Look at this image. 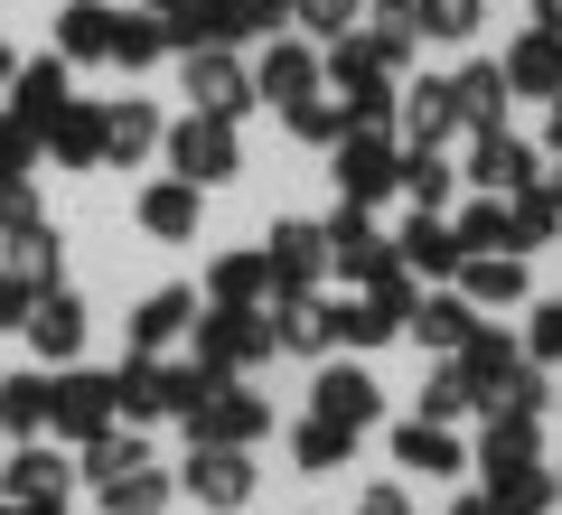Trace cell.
<instances>
[{"label":"cell","mask_w":562,"mask_h":515,"mask_svg":"<svg viewBox=\"0 0 562 515\" xmlns=\"http://www.w3.org/2000/svg\"><path fill=\"white\" fill-rule=\"evenodd\" d=\"M272 357V310H216L198 328V366L206 376H235V366H262Z\"/></svg>","instance_id":"3957f363"},{"label":"cell","mask_w":562,"mask_h":515,"mask_svg":"<svg viewBox=\"0 0 562 515\" xmlns=\"http://www.w3.org/2000/svg\"><path fill=\"white\" fill-rule=\"evenodd\" d=\"M291 10H301L310 38H347V20H357V0H291Z\"/></svg>","instance_id":"c3c4849f"},{"label":"cell","mask_w":562,"mask_h":515,"mask_svg":"<svg viewBox=\"0 0 562 515\" xmlns=\"http://www.w3.org/2000/svg\"><path fill=\"white\" fill-rule=\"evenodd\" d=\"M450 515H487V496H460V506H450Z\"/></svg>","instance_id":"9f6ffc18"},{"label":"cell","mask_w":562,"mask_h":515,"mask_svg":"<svg viewBox=\"0 0 562 515\" xmlns=\"http://www.w3.org/2000/svg\"><path fill=\"white\" fill-rule=\"evenodd\" d=\"M0 515H20V506H10V496H0Z\"/></svg>","instance_id":"6125c7cd"},{"label":"cell","mask_w":562,"mask_h":515,"mask_svg":"<svg viewBox=\"0 0 562 515\" xmlns=\"http://www.w3.org/2000/svg\"><path fill=\"white\" fill-rule=\"evenodd\" d=\"M357 515H413V496H403V488H366Z\"/></svg>","instance_id":"f5cc1de1"},{"label":"cell","mask_w":562,"mask_h":515,"mask_svg":"<svg viewBox=\"0 0 562 515\" xmlns=\"http://www.w3.org/2000/svg\"><path fill=\"white\" fill-rule=\"evenodd\" d=\"M403 328H413L422 347H431V357H460V347H469V328H479V310H469L460 291H441V300H413V318H403Z\"/></svg>","instance_id":"603a6c76"},{"label":"cell","mask_w":562,"mask_h":515,"mask_svg":"<svg viewBox=\"0 0 562 515\" xmlns=\"http://www.w3.org/2000/svg\"><path fill=\"white\" fill-rule=\"evenodd\" d=\"M29 347H38V366H76V347H85V300L76 291H38V310H29Z\"/></svg>","instance_id":"8fae6325"},{"label":"cell","mask_w":562,"mask_h":515,"mask_svg":"<svg viewBox=\"0 0 562 515\" xmlns=\"http://www.w3.org/2000/svg\"><path fill=\"white\" fill-rule=\"evenodd\" d=\"M535 450H543V422H535V413H506V403H487V440H479V469H525Z\"/></svg>","instance_id":"83f0119b"},{"label":"cell","mask_w":562,"mask_h":515,"mask_svg":"<svg viewBox=\"0 0 562 515\" xmlns=\"http://www.w3.org/2000/svg\"><path fill=\"white\" fill-rule=\"evenodd\" d=\"M394 262H403V272H413V281H460V235H450V225H431V216H413V225H403V235H394Z\"/></svg>","instance_id":"e0dca14e"},{"label":"cell","mask_w":562,"mask_h":515,"mask_svg":"<svg viewBox=\"0 0 562 515\" xmlns=\"http://www.w3.org/2000/svg\"><path fill=\"white\" fill-rule=\"evenodd\" d=\"M460 300L469 310H516L525 300V254H469L460 262Z\"/></svg>","instance_id":"44dd1931"},{"label":"cell","mask_w":562,"mask_h":515,"mask_svg":"<svg viewBox=\"0 0 562 515\" xmlns=\"http://www.w3.org/2000/svg\"><path fill=\"white\" fill-rule=\"evenodd\" d=\"M188 318H198V291H150V300L132 310V357H160Z\"/></svg>","instance_id":"f546056e"},{"label":"cell","mask_w":562,"mask_h":515,"mask_svg":"<svg viewBox=\"0 0 562 515\" xmlns=\"http://www.w3.org/2000/svg\"><path fill=\"white\" fill-rule=\"evenodd\" d=\"M29 216H38V188H29V179H0V225H29Z\"/></svg>","instance_id":"f907efd6"},{"label":"cell","mask_w":562,"mask_h":515,"mask_svg":"<svg viewBox=\"0 0 562 515\" xmlns=\"http://www.w3.org/2000/svg\"><path fill=\"white\" fill-rule=\"evenodd\" d=\"M0 262H10V272H29L38 281V291H57V262H66V244H57V225H0Z\"/></svg>","instance_id":"cb8c5ba5"},{"label":"cell","mask_w":562,"mask_h":515,"mask_svg":"<svg viewBox=\"0 0 562 515\" xmlns=\"http://www.w3.org/2000/svg\"><path fill=\"white\" fill-rule=\"evenodd\" d=\"M20 515H66V506H20Z\"/></svg>","instance_id":"91938a15"},{"label":"cell","mask_w":562,"mask_h":515,"mask_svg":"<svg viewBox=\"0 0 562 515\" xmlns=\"http://www.w3.org/2000/svg\"><path fill=\"white\" fill-rule=\"evenodd\" d=\"M394 141H384V132H347L338 141V206H375L384 198V188H394Z\"/></svg>","instance_id":"52a82bcc"},{"label":"cell","mask_w":562,"mask_h":515,"mask_svg":"<svg viewBox=\"0 0 562 515\" xmlns=\"http://www.w3.org/2000/svg\"><path fill=\"white\" fill-rule=\"evenodd\" d=\"M291 132H301V141H319V150H338V141L357 132V113H347L338 94H310V103H291Z\"/></svg>","instance_id":"f35d334b"},{"label":"cell","mask_w":562,"mask_h":515,"mask_svg":"<svg viewBox=\"0 0 562 515\" xmlns=\"http://www.w3.org/2000/svg\"><path fill=\"white\" fill-rule=\"evenodd\" d=\"M38 141L66 159V169H94V159H103V103H66V113L47 122Z\"/></svg>","instance_id":"1f68e13d"},{"label":"cell","mask_w":562,"mask_h":515,"mask_svg":"<svg viewBox=\"0 0 562 515\" xmlns=\"http://www.w3.org/2000/svg\"><path fill=\"white\" fill-rule=\"evenodd\" d=\"M113 413H122V422H160V413H169V366H160V357H132V366L113 376Z\"/></svg>","instance_id":"4dcf8cb0"},{"label":"cell","mask_w":562,"mask_h":515,"mask_svg":"<svg viewBox=\"0 0 562 515\" xmlns=\"http://www.w3.org/2000/svg\"><path fill=\"white\" fill-rule=\"evenodd\" d=\"M160 141H169V159H179V179H188V188H216V179H235V159H244L235 122H216V113H188L179 132H160Z\"/></svg>","instance_id":"7a4b0ae2"},{"label":"cell","mask_w":562,"mask_h":515,"mask_svg":"<svg viewBox=\"0 0 562 515\" xmlns=\"http://www.w3.org/2000/svg\"><path fill=\"white\" fill-rule=\"evenodd\" d=\"M535 179H543V159L525 150L516 132H479V150H469V188H487V198H525Z\"/></svg>","instance_id":"ba28073f"},{"label":"cell","mask_w":562,"mask_h":515,"mask_svg":"<svg viewBox=\"0 0 562 515\" xmlns=\"http://www.w3.org/2000/svg\"><path fill=\"white\" fill-rule=\"evenodd\" d=\"M543 141H553V150H562V94H553V122H543Z\"/></svg>","instance_id":"11a10c76"},{"label":"cell","mask_w":562,"mask_h":515,"mask_svg":"<svg viewBox=\"0 0 562 515\" xmlns=\"http://www.w3.org/2000/svg\"><path fill=\"white\" fill-rule=\"evenodd\" d=\"M94 496H103L113 515H160V506H169V478L150 469V459H140V469H122L113 488H94Z\"/></svg>","instance_id":"74e56055"},{"label":"cell","mask_w":562,"mask_h":515,"mask_svg":"<svg viewBox=\"0 0 562 515\" xmlns=\"http://www.w3.org/2000/svg\"><path fill=\"white\" fill-rule=\"evenodd\" d=\"M450 113H460L469 132H506V76L487 57H469L460 76H450Z\"/></svg>","instance_id":"ffe728a7"},{"label":"cell","mask_w":562,"mask_h":515,"mask_svg":"<svg viewBox=\"0 0 562 515\" xmlns=\"http://www.w3.org/2000/svg\"><path fill=\"white\" fill-rule=\"evenodd\" d=\"M347 440H357V432H338V422H319V413H310L301 432H291V459H301V469H338V459H347Z\"/></svg>","instance_id":"ee69618b"},{"label":"cell","mask_w":562,"mask_h":515,"mask_svg":"<svg viewBox=\"0 0 562 515\" xmlns=\"http://www.w3.org/2000/svg\"><path fill=\"white\" fill-rule=\"evenodd\" d=\"M543 506H553L543 459H525V469H487V515H543Z\"/></svg>","instance_id":"d6a6232c"},{"label":"cell","mask_w":562,"mask_h":515,"mask_svg":"<svg viewBox=\"0 0 562 515\" xmlns=\"http://www.w3.org/2000/svg\"><path fill=\"white\" fill-rule=\"evenodd\" d=\"M0 432H47V376H10L0 384Z\"/></svg>","instance_id":"ab89813d"},{"label":"cell","mask_w":562,"mask_h":515,"mask_svg":"<svg viewBox=\"0 0 562 515\" xmlns=\"http://www.w3.org/2000/svg\"><path fill=\"white\" fill-rule=\"evenodd\" d=\"M497 76H506V94H543V103H553L562 94V38H553V29H525V38L497 57Z\"/></svg>","instance_id":"7c38bea8"},{"label":"cell","mask_w":562,"mask_h":515,"mask_svg":"<svg viewBox=\"0 0 562 515\" xmlns=\"http://www.w3.org/2000/svg\"><path fill=\"white\" fill-rule=\"evenodd\" d=\"M310 413L338 422V432H366V422L384 413V394H375V376H366V366H328L319 394H310Z\"/></svg>","instance_id":"4fadbf2b"},{"label":"cell","mask_w":562,"mask_h":515,"mask_svg":"<svg viewBox=\"0 0 562 515\" xmlns=\"http://www.w3.org/2000/svg\"><path fill=\"white\" fill-rule=\"evenodd\" d=\"M553 496H562V478H553Z\"/></svg>","instance_id":"be15d7a7"},{"label":"cell","mask_w":562,"mask_h":515,"mask_svg":"<svg viewBox=\"0 0 562 515\" xmlns=\"http://www.w3.org/2000/svg\"><path fill=\"white\" fill-rule=\"evenodd\" d=\"M254 94H272L281 113L310 103V94H319V57H310L301 38H272V47H262V66H254Z\"/></svg>","instance_id":"5bb4252c"},{"label":"cell","mask_w":562,"mask_h":515,"mask_svg":"<svg viewBox=\"0 0 562 515\" xmlns=\"http://www.w3.org/2000/svg\"><path fill=\"white\" fill-rule=\"evenodd\" d=\"M535 29H553V38H562V0H535Z\"/></svg>","instance_id":"db71d44e"},{"label":"cell","mask_w":562,"mask_h":515,"mask_svg":"<svg viewBox=\"0 0 562 515\" xmlns=\"http://www.w3.org/2000/svg\"><path fill=\"white\" fill-rule=\"evenodd\" d=\"M66 103H76V94H66V57H29L20 76H10V113H20L29 132H47Z\"/></svg>","instance_id":"d6986e66"},{"label":"cell","mask_w":562,"mask_h":515,"mask_svg":"<svg viewBox=\"0 0 562 515\" xmlns=\"http://www.w3.org/2000/svg\"><path fill=\"white\" fill-rule=\"evenodd\" d=\"M113 20H122V10H103V0H66V20H57V57H76V66L113 57Z\"/></svg>","instance_id":"f1b7e54d"},{"label":"cell","mask_w":562,"mask_h":515,"mask_svg":"<svg viewBox=\"0 0 562 515\" xmlns=\"http://www.w3.org/2000/svg\"><path fill=\"white\" fill-rule=\"evenodd\" d=\"M535 188H543V198H553V206H562V169H553V179H535Z\"/></svg>","instance_id":"6f0895ef"},{"label":"cell","mask_w":562,"mask_h":515,"mask_svg":"<svg viewBox=\"0 0 562 515\" xmlns=\"http://www.w3.org/2000/svg\"><path fill=\"white\" fill-rule=\"evenodd\" d=\"M394 122L413 132V150H441L450 132H460V113H450V76H422L394 94Z\"/></svg>","instance_id":"2e32d148"},{"label":"cell","mask_w":562,"mask_h":515,"mask_svg":"<svg viewBox=\"0 0 562 515\" xmlns=\"http://www.w3.org/2000/svg\"><path fill=\"white\" fill-rule=\"evenodd\" d=\"M394 188H403V198L422 206V216H431V206H450V188H460V169H450L441 150H403V159H394Z\"/></svg>","instance_id":"836d02e7"},{"label":"cell","mask_w":562,"mask_h":515,"mask_svg":"<svg viewBox=\"0 0 562 515\" xmlns=\"http://www.w3.org/2000/svg\"><path fill=\"white\" fill-rule=\"evenodd\" d=\"M394 459L413 478H460V432H450V422H403L394 432Z\"/></svg>","instance_id":"d4e9b609"},{"label":"cell","mask_w":562,"mask_h":515,"mask_svg":"<svg viewBox=\"0 0 562 515\" xmlns=\"http://www.w3.org/2000/svg\"><path fill=\"white\" fill-rule=\"evenodd\" d=\"M140 459H150V450H140V432H94V440H85V459H76V478L113 488V478H122V469H140Z\"/></svg>","instance_id":"d590c367"},{"label":"cell","mask_w":562,"mask_h":515,"mask_svg":"<svg viewBox=\"0 0 562 515\" xmlns=\"http://www.w3.org/2000/svg\"><path fill=\"white\" fill-rule=\"evenodd\" d=\"M319 235H328V262H338L347 281H375L384 262H394V244L366 225V206H338V225H319Z\"/></svg>","instance_id":"ac0fdd59"},{"label":"cell","mask_w":562,"mask_h":515,"mask_svg":"<svg viewBox=\"0 0 562 515\" xmlns=\"http://www.w3.org/2000/svg\"><path fill=\"white\" fill-rule=\"evenodd\" d=\"M113 57H122V66H150V57H169V29L150 20V10H122V20H113Z\"/></svg>","instance_id":"60d3db41"},{"label":"cell","mask_w":562,"mask_h":515,"mask_svg":"<svg viewBox=\"0 0 562 515\" xmlns=\"http://www.w3.org/2000/svg\"><path fill=\"white\" fill-rule=\"evenodd\" d=\"M140 10H150V20H160V10H169V0H140Z\"/></svg>","instance_id":"94428289"},{"label":"cell","mask_w":562,"mask_h":515,"mask_svg":"<svg viewBox=\"0 0 562 515\" xmlns=\"http://www.w3.org/2000/svg\"><path fill=\"white\" fill-rule=\"evenodd\" d=\"M272 300H310V281L328 272V235L319 225H272Z\"/></svg>","instance_id":"9c48e42d"},{"label":"cell","mask_w":562,"mask_h":515,"mask_svg":"<svg viewBox=\"0 0 562 515\" xmlns=\"http://www.w3.org/2000/svg\"><path fill=\"white\" fill-rule=\"evenodd\" d=\"M206 291H216V310H262L272 300V262L262 254H216L206 262Z\"/></svg>","instance_id":"4316f807"},{"label":"cell","mask_w":562,"mask_h":515,"mask_svg":"<svg viewBox=\"0 0 562 515\" xmlns=\"http://www.w3.org/2000/svg\"><path fill=\"white\" fill-rule=\"evenodd\" d=\"M10 76H20V57H10V47H0V85H10Z\"/></svg>","instance_id":"680465c9"},{"label":"cell","mask_w":562,"mask_h":515,"mask_svg":"<svg viewBox=\"0 0 562 515\" xmlns=\"http://www.w3.org/2000/svg\"><path fill=\"white\" fill-rule=\"evenodd\" d=\"M422 38H479V0H413Z\"/></svg>","instance_id":"f6af8a7d"},{"label":"cell","mask_w":562,"mask_h":515,"mask_svg":"<svg viewBox=\"0 0 562 515\" xmlns=\"http://www.w3.org/2000/svg\"><path fill=\"white\" fill-rule=\"evenodd\" d=\"M150 150H160V103H103V159L132 169Z\"/></svg>","instance_id":"7402d4cb"},{"label":"cell","mask_w":562,"mask_h":515,"mask_svg":"<svg viewBox=\"0 0 562 515\" xmlns=\"http://www.w3.org/2000/svg\"><path fill=\"white\" fill-rule=\"evenodd\" d=\"M188 432H198V450H244V440H262V432H272V403H262V394H244L235 376H216V384H206V403L188 413Z\"/></svg>","instance_id":"6da1fadb"},{"label":"cell","mask_w":562,"mask_h":515,"mask_svg":"<svg viewBox=\"0 0 562 515\" xmlns=\"http://www.w3.org/2000/svg\"><path fill=\"white\" fill-rule=\"evenodd\" d=\"M450 366H460V376L479 384V403H506V394H516V376H525L535 357H525V347H516L506 328H469V347H460Z\"/></svg>","instance_id":"8992f818"},{"label":"cell","mask_w":562,"mask_h":515,"mask_svg":"<svg viewBox=\"0 0 562 515\" xmlns=\"http://www.w3.org/2000/svg\"><path fill=\"white\" fill-rule=\"evenodd\" d=\"M29 159H38V132L20 113H0V179H29Z\"/></svg>","instance_id":"bcb514c9"},{"label":"cell","mask_w":562,"mask_h":515,"mask_svg":"<svg viewBox=\"0 0 562 515\" xmlns=\"http://www.w3.org/2000/svg\"><path fill=\"white\" fill-rule=\"evenodd\" d=\"M188 496H198L206 515H235L244 496H254V459L244 450H188Z\"/></svg>","instance_id":"30bf717a"},{"label":"cell","mask_w":562,"mask_h":515,"mask_svg":"<svg viewBox=\"0 0 562 515\" xmlns=\"http://www.w3.org/2000/svg\"><path fill=\"white\" fill-rule=\"evenodd\" d=\"M525 357H535V366H562V300H543V310H535V328H525Z\"/></svg>","instance_id":"7dc6e473"},{"label":"cell","mask_w":562,"mask_h":515,"mask_svg":"<svg viewBox=\"0 0 562 515\" xmlns=\"http://www.w3.org/2000/svg\"><path fill=\"white\" fill-rule=\"evenodd\" d=\"M198 206H206V188H188V179L140 188V225H150L160 244H188V235H198Z\"/></svg>","instance_id":"484cf974"},{"label":"cell","mask_w":562,"mask_h":515,"mask_svg":"<svg viewBox=\"0 0 562 515\" xmlns=\"http://www.w3.org/2000/svg\"><path fill=\"white\" fill-rule=\"evenodd\" d=\"M460 413H479V384H469L460 366H441V376L422 384V422H460Z\"/></svg>","instance_id":"7bdbcfd3"},{"label":"cell","mask_w":562,"mask_h":515,"mask_svg":"<svg viewBox=\"0 0 562 515\" xmlns=\"http://www.w3.org/2000/svg\"><path fill=\"white\" fill-rule=\"evenodd\" d=\"M66 488H76V459H57V450H20L0 469V496L10 506H66Z\"/></svg>","instance_id":"9a60e30c"},{"label":"cell","mask_w":562,"mask_h":515,"mask_svg":"<svg viewBox=\"0 0 562 515\" xmlns=\"http://www.w3.org/2000/svg\"><path fill=\"white\" fill-rule=\"evenodd\" d=\"M113 376H76V366H57V384H47V432H66V440H94V432H113Z\"/></svg>","instance_id":"277c9868"},{"label":"cell","mask_w":562,"mask_h":515,"mask_svg":"<svg viewBox=\"0 0 562 515\" xmlns=\"http://www.w3.org/2000/svg\"><path fill=\"white\" fill-rule=\"evenodd\" d=\"M460 254H506V198H479V206H460Z\"/></svg>","instance_id":"b9f144b4"},{"label":"cell","mask_w":562,"mask_h":515,"mask_svg":"<svg viewBox=\"0 0 562 515\" xmlns=\"http://www.w3.org/2000/svg\"><path fill=\"white\" fill-rule=\"evenodd\" d=\"M29 310H38V281L0 262V328H29Z\"/></svg>","instance_id":"681fc988"},{"label":"cell","mask_w":562,"mask_h":515,"mask_svg":"<svg viewBox=\"0 0 562 515\" xmlns=\"http://www.w3.org/2000/svg\"><path fill=\"white\" fill-rule=\"evenodd\" d=\"M188 103L216 113V122H244L254 113V76H244L225 47H188Z\"/></svg>","instance_id":"5b68a950"},{"label":"cell","mask_w":562,"mask_h":515,"mask_svg":"<svg viewBox=\"0 0 562 515\" xmlns=\"http://www.w3.org/2000/svg\"><path fill=\"white\" fill-rule=\"evenodd\" d=\"M562 225V206L543 198V188H525V198H506V254H543Z\"/></svg>","instance_id":"e575fe53"},{"label":"cell","mask_w":562,"mask_h":515,"mask_svg":"<svg viewBox=\"0 0 562 515\" xmlns=\"http://www.w3.org/2000/svg\"><path fill=\"white\" fill-rule=\"evenodd\" d=\"M375 29L384 38H413V0H375Z\"/></svg>","instance_id":"816d5d0a"},{"label":"cell","mask_w":562,"mask_h":515,"mask_svg":"<svg viewBox=\"0 0 562 515\" xmlns=\"http://www.w3.org/2000/svg\"><path fill=\"white\" fill-rule=\"evenodd\" d=\"M413 300H422V291H413V272H403V262H384V272L366 281V318H375L384 337H394L403 318H413Z\"/></svg>","instance_id":"8d00e7d4"}]
</instances>
